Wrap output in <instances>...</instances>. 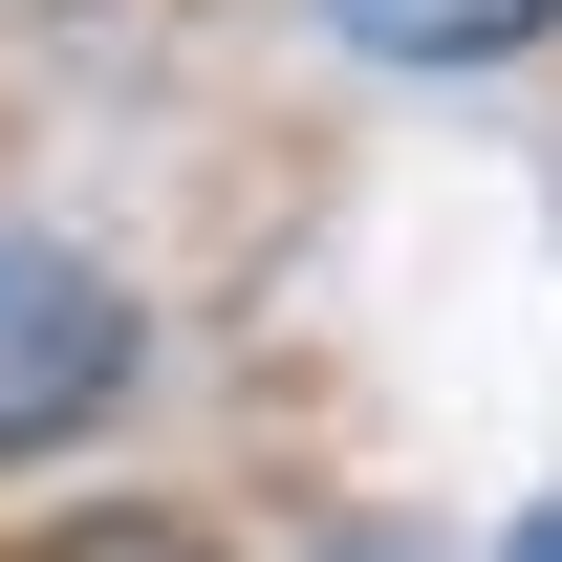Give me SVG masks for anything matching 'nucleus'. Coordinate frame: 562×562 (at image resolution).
<instances>
[{"mask_svg":"<svg viewBox=\"0 0 562 562\" xmlns=\"http://www.w3.org/2000/svg\"><path fill=\"white\" fill-rule=\"evenodd\" d=\"M109 390H131V281L0 216V454H44V432H87Z\"/></svg>","mask_w":562,"mask_h":562,"instance_id":"obj_1","label":"nucleus"},{"mask_svg":"<svg viewBox=\"0 0 562 562\" xmlns=\"http://www.w3.org/2000/svg\"><path fill=\"white\" fill-rule=\"evenodd\" d=\"M325 22H347L368 66H519L562 0H325Z\"/></svg>","mask_w":562,"mask_h":562,"instance_id":"obj_2","label":"nucleus"},{"mask_svg":"<svg viewBox=\"0 0 562 562\" xmlns=\"http://www.w3.org/2000/svg\"><path fill=\"white\" fill-rule=\"evenodd\" d=\"M22 562H216V541H195V519H151V497H109V519H44Z\"/></svg>","mask_w":562,"mask_h":562,"instance_id":"obj_3","label":"nucleus"},{"mask_svg":"<svg viewBox=\"0 0 562 562\" xmlns=\"http://www.w3.org/2000/svg\"><path fill=\"white\" fill-rule=\"evenodd\" d=\"M497 562H562V497H541V519H519V541H497Z\"/></svg>","mask_w":562,"mask_h":562,"instance_id":"obj_4","label":"nucleus"}]
</instances>
